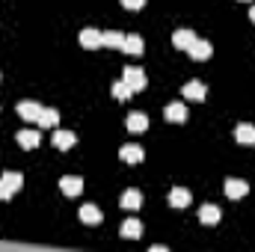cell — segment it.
Listing matches in <instances>:
<instances>
[{
  "instance_id": "3",
  "label": "cell",
  "mask_w": 255,
  "mask_h": 252,
  "mask_svg": "<svg viewBox=\"0 0 255 252\" xmlns=\"http://www.w3.org/2000/svg\"><path fill=\"white\" fill-rule=\"evenodd\" d=\"M80 48H86V51H95V48H101L104 42H101V33L98 30H92V27H86V30H80Z\"/></svg>"
},
{
  "instance_id": "14",
  "label": "cell",
  "mask_w": 255,
  "mask_h": 252,
  "mask_svg": "<svg viewBox=\"0 0 255 252\" xmlns=\"http://www.w3.org/2000/svg\"><path fill=\"white\" fill-rule=\"evenodd\" d=\"M101 42H104V48H122L125 33H119V30H104V33H101Z\"/></svg>"
},
{
  "instance_id": "17",
  "label": "cell",
  "mask_w": 255,
  "mask_h": 252,
  "mask_svg": "<svg viewBox=\"0 0 255 252\" xmlns=\"http://www.w3.org/2000/svg\"><path fill=\"white\" fill-rule=\"evenodd\" d=\"M119 157H122L125 163H139V160H142V148H139V145H122V148H119Z\"/></svg>"
},
{
  "instance_id": "22",
  "label": "cell",
  "mask_w": 255,
  "mask_h": 252,
  "mask_svg": "<svg viewBox=\"0 0 255 252\" xmlns=\"http://www.w3.org/2000/svg\"><path fill=\"white\" fill-rule=\"evenodd\" d=\"M74 139H77V136H74L71 130H57V133H54V145H57V148H63V151L74 145Z\"/></svg>"
},
{
  "instance_id": "12",
  "label": "cell",
  "mask_w": 255,
  "mask_h": 252,
  "mask_svg": "<svg viewBox=\"0 0 255 252\" xmlns=\"http://www.w3.org/2000/svg\"><path fill=\"white\" fill-rule=\"evenodd\" d=\"M169 205H172V208H187V205H190V190L175 187L169 193Z\"/></svg>"
},
{
  "instance_id": "16",
  "label": "cell",
  "mask_w": 255,
  "mask_h": 252,
  "mask_svg": "<svg viewBox=\"0 0 255 252\" xmlns=\"http://www.w3.org/2000/svg\"><path fill=\"white\" fill-rule=\"evenodd\" d=\"M39 127H57V122H60V113L57 110H51V107H42V113H39Z\"/></svg>"
},
{
  "instance_id": "20",
  "label": "cell",
  "mask_w": 255,
  "mask_h": 252,
  "mask_svg": "<svg viewBox=\"0 0 255 252\" xmlns=\"http://www.w3.org/2000/svg\"><path fill=\"white\" fill-rule=\"evenodd\" d=\"M80 220L89 223V226H95V223H101V211H98L95 205H83V208H80Z\"/></svg>"
},
{
  "instance_id": "24",
  "label": "cell",
  "mask_w": 255,
  "mask_h": 252,
  "mask_svg": "<svg viewBox=\"0 0 255 252\" xmlns=\"http://www.w3.org/2000/svg\"><path fill=\"white\" fill-rule=\"evenodd\" d=\"M130 95H133V89L128 86L125 80H119V83H113V98H116V101H128Z\"/></svg>"
},
{
  "instance_id": "10",
  "label": "cell",
  "mask_w": 255,
  "mask_h": 252,
  "mask_svg": "<svg viewBox=\"0 0 255 252\" xmlns=\"http://www.w3.org/2000/svg\"><path fill=\"white\" fill-rule=\"evenodd\" d=\"M60 187H63L65 196H80V190H83V181H80L77 175H65L63 181H60Z\"/></svg>"
},
{
  "instance_id": "8",
  "label": "cell",
  "mask_w": 255,
  "mask_h": 252,
  "mask_svg": "<svg viewBox=\"0 0 255 252\" xmlns=\"http://www.w3.org/2000/svg\"><path fill=\"white\" fill-rule=\"evenodd\" d=\"M193 42H196V33H193V30H175V33H172V45L181 48V51H187Z\"/></svg>"
},
{
  "instance_id": "21",
  "label": "cell",
  "mask_w": 255,
  "mask_h": 252,
  "mask_svg": "<svg viewBox=\"0 0 255 252\" xmlns=\"http://www.w3.org/2000/svg\"><path fill=\"white\" fill-rule=\"evenodd\" d=\"M139 235H142V223H139V220H125V223H122V238H130V241H133V238H139Z\"/></svg>"
},
{
  "instance_id": "7",
  "label": "cell",
  "mask_w": 255,
  "mask_h": 252,
  "mask_svg": "<svg viewBox=\"0 0 255 252\" xmlns=\"http://www.w3.org/2000/svg\"><path fill=\"white\" fill-rule=\"evenodd\" d=\"M119 205H122L125 211H136V208L142 205V193H139V190H125L122 199H119Z\"/></svg>"
},
{
  "instance_id": "9",
  "label": "cell",
  "mask_w": 255,
  "mask_h": 252,
  "mask_svg": "<svg viewBox=\"0 0 255 252\" xmlns=\"http://www.w3.org/2000/svg\"><path fill=\"white\" fill-rule=\"evenodd\" d=\"M142 48H145V45H142V39H139L136 33L125 36V42H122V51H125V54H130V57H139V54H142Z\"/></svg>"
},
{
  "instance_id": "15",
  "label": "cell",
  "mask_w": 255,
  "mask_h": 252,
  "mask_svg": "<svg viewBox=\"0 0 255 252\" xmlns=\"http://www.w3.org/2000/svg\"><path fill=\"white\" fill-rule=\"evenodd\" d=\"M163 116H166V122H184L187 119V107L184 104H169L163 110Z\"/></svg>"
},
{
  "instance_id": "1",
  "label": "cell",
  "mask_w": 255,
  "mask_h": 252,
  "mask_svg": "<svg viewBox=\"0 0 255 252\" xmlns=\"http://www.w3.org/2000/svg\"><path fill=\"white\" fill-rule=\"evenodd\" d=\"M21 184H24V175L21 172H6L0 178V199H12L21 190Z\"/></svg>"
},
{
  "instance_id": "13",
  "label": "cell",
  "mask_w": 255,
  "mask_h": 252,
  "mask_svg": "<svg viewBox=\"0 0 255 252\" xmlns=\"http://www.w3.org/2000/svg\"><path fill=\"white\" fill-rule=\"evenodd\" d=\"M235 139L244 145H255V127L253 125H238L235 127Z\"/></svg>"
},
{
  "instance_id": "26",
  "label": "cell",
  "mask_w": 255,
  "mask_h": 252,
  "mask_svg": "<svg viewBox=\"0 0 255 252\" xmlns=\"http://www.w3.org/2000/svg\"><path fill=\"white\" fill-rule=\"evenodd\" d=\"M250 18H253V21H255V6H253V9H250Z\"/></svg>"
},
{
  "instance_id": "2",
  "label": "cell",
  "mask_w": 255,
  "mask_h": 252,
  "mask_svg": "<svg viewBox=\"0 0 255 252\" xmlns=\"http://www.w3.org/2000/svg\"><path fill=\"white\" fill-rule=\"evenodd\" d=\"M122 80H125V83L130 86V89H133V92L145 89V71H142V68H125Z\"/></svg>"
},
{
  "instance_id": "25",
  "label": "cell",
  "mask_w": 255,
  "mask_h": 252,
  "mask_svg": "<svg viewBox=\"0 0 255 252\" xmlns=\"http://www.w3.org/2000/svg\"><path fill=\"white\" fill-rule=\"evenodd\" d=\"M119 3H122L125 9H142V6H145V0H119Z\"/></svg>"
},
{
  "instance_id": "23",
  "label": "cell",
  "mask_w": 255,
  "mask_h": 252,
  "mask_svg": "<svg viewBox=\"0 0 255 252\" xmlns=\"http://www.w3.org/2000/svg\"><path fill=\"white\" fill-rule=\"evenodd\" d=\"M18 145L21 148H36L39 145V133L36 130H21L18 133Z\"/></svg>"
},
{
  "instance_id": "19",
  "label": "cell",
  "mask_w": 255,
  "mask_h": 252,
  "mask_svg": "<svg viewBox=\"0 0 255 252\" xmlns=\"http://www.w3.org/2000/svg\"><path fill=\"white\" fill-rule=\"evenodd\" d=\"M199 220H202L205 226H214V223L220 220V208H217V205H202V211H199Z\"/></svg>"
},
{
  "instance_id": "18",
  "label": "cell",
  "mask_w": 255,
  "mask_h": 252,
  "mask_svg": "<svg viewBox=\"0 0 255 252\" xmlns=\"http://www.w3.org/2000/svg\"><path fill=\"white\" fill-rule=\"evenodd\" d=\"M125 125H128V130H133V133H142V130L148 127V119H145L142 113H130L125 119Z\"/></svg>"
},
{
  "instance_id": "6",
  "label": "cell",
  "mask_w": 255,
  "mask_h": 252,
  "mask_svg": "<svg viewBox=\"0 0 255 252\" xmlns=\"http://www.w3.org/2000/svg\"><path fill=\"white\" fill-rule=\"evenodd\" d=\"M39 113H42V104H36V101H21L18 104V116L27 119V122H36Z\"/></svg>"
},
{
  "instance_id": "11",
  "label": "cell",
  "mask_w": 255,
  "mask_h": 252,
  "mask_svg": "<svg viewBox=\"0 0 255 252\" xmlns=\"http://www.w3.org/2000/svg\"><path fill=\"white\" fill-rule=\"evenodd\" d=\"M205 83H199V80H190V83H184V98H190V101H202L205 98Z\"/></svg>"
},
{
  "instance_id": "5",
  "label": "cell",
  "mask_w": 255,
  "mask_h": 252,
  "mask_svg": "<svg viewBox=\"0 0 255 252\" xmlns=\"http://www.w3.org/2000/svg\"><path fill=\"white\" fill-rule=\"evenodd\" d=\"M247 193H250V184L247 181H241V178H229L226 181V196L229 199H244Z\"/></svg>"
},
{
  "instance_id": "4",
  "label": "cell",
  "mask_w": 255,
  "mask_h": 252,
  "mask_svg": "<svg viewBox=\"0 0 255 252\" xmlns=\"http://www.w3.org/2000/svg\"><path fill=\"white\" fill-rule=\"evenodd\" d=\"M187 54L199 63V60H208V57L214 54V48H211V42H205V39H199V36H196V42L187 48Z\"/></svg>"
}]
</instances>
